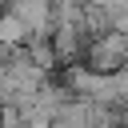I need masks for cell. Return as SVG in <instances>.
<instances>
[{
    "instance_id": "6da1fadb",
    "label": "cell",
    "mask_w": 128,
    "mask_h": 128,
    "mask_svg": "<svg viewBox=\"0 0 128 128\" xmlns=\"http://www.w3.org/2000/svg\"><path fill=\"white\" fill-rule=\"evenodd\" d=\"M84 64L96 68V72H116V68H124V64H128V32L108 28V32H100V36H92L88 48H84Z\"/></svg>"
},
{
    "instance_id": "7a4b0ae2",
    "label": "cell",
    "mask_w": 128,
    "mask_h": 128,
    "mask_svg": "<svg viewBox=\"0 0 128 128\" xmlns=\"http://www.w3.org/2000/svg\"><path fill=\"white\" fill-rule=\"evenodd\" d=\"M52 48H56L60 64H76V60H84V48H88V32H84V24H56V28H52Z\"/></svg>"
},
{
    "instance_id": "3957f363",
    "label": "cell",
    "mask_w": 128,
    "mask_h": 128,
    "mask_svg": "<svg viewBox=\"0 0 128 128\" xmlns=\"http://www.w3.org/2000/svg\"><path fill=\"white\" fill-rule=\"evenodd\" d=\"M4 8H12L32 28V36H52V0H8Z\"/></svg>"
},
{
    "instance_id": "277c9868",
    "label": "cell",
    "mask_w": 128,
    "mask_h": 128,
    "mask_svg": "<svg viewBox=\"0 0 128 128\" xmlns=\"http://www.w3.org/2000/svg\"><path fill=\"white\" fill-rule=\"evenodd\" d=\"M52 128H92V100L88 96H72L52 116Z\"/></svg>"
},
{
    "instance_id": "5b68a950",
    "label": "cell",
    "mask_w": 128,
    "mask_h": 128,
    "mask_svg": "<svg viewBox=\"0 0 128 128\" xmlns=\"http://www.w3.org/2000/svg\"><path fill=\"white\" fill-rule=\"evenodd\" d=\"M0 40H4L8 48H24V44L32 40V28H28L12 8H4V12H0Z\"/></svg>"
},
{
    "instance_id": "8992f818",
    "label": "cell",
    "mask_w": 128,
    "mask_h": 128,
    "mask_svg": "<svg viewBox=\"0 0 128 128\" xmlns=\"http://www.w3.org/2000/svg\"><path fill=\"white\" fill-rule=\"evenodd\" d=\"M24 52H28V60L40 64L44 72H56V68H60V56H56V48H52V36H32V40L24 44Z\"/></svg>"
},
{
    "instance_id": "52a82bcc",
    "label": "cell",
    "mask_w": 128,
    "mask_h": 128,
    "mask_svg": "<svg viewBox=\"0 0 128 128\" xmlns=\"http://www.w3.org/2000/svg\"><path fill=\"white\" fill-rule=\"evenodd\" d=\"M4 4H8V0H0V12H4Z\"/></svg>"
}]
</instances>
